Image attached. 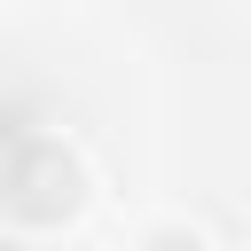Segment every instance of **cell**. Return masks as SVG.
Wrapping results in <instances>:
<instances>
[{
	"label": "cell",
	"mask_w": 251,
	"mask_h": 251,
	"mask_svg": "<svg viewBox=\"0 0 251 251\" xmlns=\"http://www.w3.org/2000/svg\"><path fill=\"white\" fill-rule=\"evenodd\" d=\"M0 204H8L16 220H31V227H63V220L86 204V165H78L63 141L31 133V141H16V149H8Z\"/></svg>",
	"instance_id": "1"
},
{
	"label": "cell",
	"mask_w": 251,
	"mask_h": 251,
	"mask_svg": "<svg viewBox=\"0 0 251 251\" xmlns=\"http://www.w3.org/2000/svg\"><path fill=\"white\" fill-rule=\"evenodd\" d=\"M141 251H204V235H196V227H180V220H165V227H149V235H141Z\"/></svg>",
	"instance_id": "2"
}]
</instances>
